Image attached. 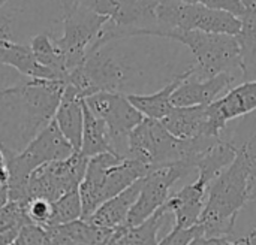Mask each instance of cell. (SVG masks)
<instances>
[{
  "label": "cell",
  "instance_id": "obj_31",
  "mask_svg": "<svg viewBox=\"0 0 256 245\" xmlns=\"http://www.w3.org/2000/svg\"><path fill=\"white\" fill-rule=\"evenodd\" d=\"M178 1H183L188 4H201V6L218 9V10H225L238 18L244 13V6L240 0H178Z\"/></svg>",
  "mask_w": 256,
  "mask_h": 245
},
{
  "label": "cell",
  "instance_id": "obj_5",
  "mask_svg": "<svg viewBox=\"0 0 256 245\" xmlns=\"http://www.w3.org/2000/svg\"><path fill=\"white\" fill-rule=\"evenodd\" d=\"M144 36L166 37L186 45L195 57L194 76L196 79H208L220 73H232L242 78L240 46L236 36L200 30L147 31Z\"/></svg>",
  "mask_w": 256,
  "mask_h": 245
},
{
  "label": "cell",
  "instance_id": "obj_13",
  "mask_svg": "<svg viewBox=\"0 0 256 245\" xmlns=\"http://www.w3.org/2000/svg\"><path fill=\"white\" fill-rule=\"evenodd\" d=\"M238 76L232 73H220L208 79H196L194 75L186 78L174 91L171 100L174 108L207 106L225 94L236 85Z\"/></svg>",
  "mask_w": 256,
  "mask_h": 245
},
{
  "label": "cell",
  "instance_id": "obj_21",
  "mask_svg": "<svg viewBox=\"0 0 256 245\" xmlns=\"http://www.w3.org/2000/svg\"><path fill=\"white\" fill-rule=\"evenodd\" d=\"M168 220H172V216L162 207L158 213L138 226H122L116 229L106 245H158L160 241L159 232Z\"/></svg>",
  "mask_w": 256,
  "mask_h": 245
},
{
  "label": "cell",
  "instance_id": "obj_30",
  "mask_svg": "<svg viewBox=\"0 0 256 245\" xmlns=\"http://www.w3.org/2000/svg\"><path fill=\"white\" fill-rule=\"evenodd\" d=\"M202 235V229L200 226H194L189 229H171L158 245H190V243L198 237Z\"/></svg>",
  "mask_w": 256,
  "mask_h": 245
},
{
  "label": "cell",
  "instance_id": "obj_32",
  "mask_svg": "<svg viewBox=\"0 0 256 245\" xmlns=\"http://www.w3.org/2000/svg\"><path fill=\"white\" fill-rule=\"evenodd\" d=\"M190 245H238L237 237L226 235V237H206L198 235Z\"/></svg>",
  "mask_w": 256,
  "mask_h": 245
},
{
  "label": "cell",
  "instance_id": "obj_11",
  "mask_svg": "<svg viewBox=\"0 0 256 245\" xmlns=\"http://www.w3.org/2000/svg\"><path fill=\"white\" fill-rule=\"evenodd\" d=\"M84 103L105 123L117 156L126 159L128 136L144 120L142 114L123 93H96L86 97Z\"/></svg>",
  "mask_w": 256,
  "mask_h": 245
},
{
  "label": "cell",
  "instance_id": "obj_6",
  "mask_svg": "<svg viewBox=\"0 0 256 245\" xmlns=\"http://www.w3.org/2000/svg\"><path fill=\"white\" fill-rule=\"evenodd\" d=\"M74 153V148L63 138L56 123L51 121L20 153L6 154L9 201L27 205V181L30 175L40 166L68 159Z\"/></svg>",
  "mask_w": 256,
  "mask_h": 245
},
{
  "label": "cell",
  "instance_id": "obj_3",
  "mask_svg": "<svg viewBox=\"0 0 256 245\" xmlns=\"http://www.w3.org/2000/svg\"><path fill=\"white\" fill-rule=\"evenodd\" d=\"M218 139L219 138H198L182 141L172 136L160 121L144 118L128 136L126 159L136 160L148 169L183 160L194 165L195 159Z\"/></svg>",
  "mask_w": 256,
  "mask_h": 245
},
{
  "label": "cell",
  "instance_id": "obj_17",
  "mask_svg": "<svg viewBox=\"0 0 256 245\" xmlns=\"http://www.w3.org/2000/svg\"><path fill=\"white\" fill-rule=\"evenodd\" d=\"M52 121L74 151L80 153L84 127V99L70 85L64 87Z\"/></svg>",
  "mask_w": 256,
  "mask_h": 245
},
{
  "label": "cell",
  "instance_id": "obj_4",
  "mask_svg": "<svg viewBox=\"0 0 256 245\" xmlns=\"http://www.w3.org/2000/svg\"><path fill=\"white\" fill-rule=\"evenodd\" d=\"M148 172L150 169L146 165L110 153L88 159L84 178L78 187L82 220H87L104 202L124 192Z\"/></svg>",
  "mask_w": 256,
  "mask_h": 245
},
{
  "label": "cell",
  "instance_id": "obj_10",
  "mask_svg": "<svg viewBox=\"0 0 256 245\" xmlns=\"http://www.w3.org/2000/svg\"><path fill=\"white\" fill-rule=\"evenodd\" d=\"M88 159L81 153H74L68 159L46 163L36 169L27 181V196L54 202L64 193L78 189L87 168Z\"/></svg>",
  "mask_w": 256,
  "mask_h": 245
},
{
  "label": "cell",
  "instance_id": "obj_33",
  "mask_svg": "<svg viewBox=\"0 0 256 245\" xmlns=\"http://www.w3.org/2000/svg\"><path fill=\"white\" fill-rule=\"evenodd\" d=\"M12 34H14V18L6 9L0 7V42L12 40Z\"/></svg>",
  "mask_w": 256,
  "mask_h": 245
},
{
  "label": "cell",
  "instance_id": "obj_28",
  "mask_svg": "<svg viewBox=\"0 0 256 245\" xmlns=\"http://www.w3.org/2000/svg\"><path fill=\"white\" fill-rule=\"evenodd\" d=\"M12 245H51V243L45 228L30 223L20 231Z\"/></svg>",
  "mask_w": 256,
  "mask_h": 245
},
{
  "label": "cell",
  "instance_id": "obj_14",
  "mask_svg": "<svg viewBox=\"0 0 256 245\" xmlns=\"http://www.w3.org/2000/svg\"><path fill=\"white\" fill-rule=\"evenodd\" d=\"M162 126L176 138L182 141H192L198 138H220L222 132L214 126L208 105L174 108L164 120Z\"/></svg>",
  "mask_w": 256,
  "mask_h": 245
},
{
  "label": "cell",
  "instance_id": "obj_36",
  "mask_svg": "<svg viewBox=\"0 0 256 245\" xmlns=\"http://www.w3.org/2000/svg\"><path fill=\"white\" fill-rule=\"evenodd\" d=\"M249 201H256V163L249 180Z\"/></svg>",
  "mask_w": 256,
  "mask_h": 245
},
{
  "label": "cell",
  "instance_id": "obj_34",
  "mask_svg": "<svg viewBox=\"0 0 256 245\" xmlns=\"http://www.w3.org/2000/svg\"><path fill=\"white\" fill-rule=\"evenodd\" d=\"M60 3H62V9H63V19H64V18L72 16L78 10L82 0H60Z\"/></svg>",
  "mask_w": 256,
  "mask_h": 245
},
{
  "label": "cell",
  "instance_id": "obj_35",
  "mask_svg": "<svg viewBox=\"0 0 256 245\" xmlns=\"http://www.w3.org/2000/svg\"><path fill=\"white\" fill-rule=\"evenodd\" d=\"M237 243L238 245H256V226L248 231L244 235L237 237Z\"/></svg>",
  "mask_w": 256,
  "mask_h": 245
},
{
  "label": "cell",
  "instance_id": "obj_37",
  "mask_svg": "<svg viewBox=\"0 0 256 245\" xmlns=\"http://www.w3.org/2000/svg\"><path fill=\"white\" fill-rule=\"evenodd\" d=\"M8 1H9V0H0V7H3Z\"/></svg>",
  "mask_w": 256,
  "mask_h": 245
},
{
  "label": "cell",
  "instance_id": "obj_19",
  "mask_svg": "<svg viewBox=\"0 0 256 245\" xmlns=\"http://www.w3.org/2000/svg\"><path fill=\"white\" fill-rule=\"evenodd\" d=\"M194 72H195V69H194V66H190L186 72L177 75L170 84H166L164 88H160L156 93H152V94H126V96H128L129 102L142 114L144 118L160 121L174 109V105L171 100L174 91L178 88V85L186 78L194 75Z\"/></svg>",
  "mask_w": 256,
  "mask_h": 245
},
{
  "label": "cell",
  "instance_id": "obj_26",
  "mask_svg": "<svg viewBox=\"0 0 256 245\" xmlns=\"http://www.w3.org/2000/svg\"><path fill=\"white\" fill-rule=\"evenodd\" d=\"M32 222L27 217L26 205L8 201L0 208V245H12L20 231L30 225Z\"/></svg>",
  "mask_w": 256,
  "mask_h": 245
},
{
  "label": "cell",
  "instance_id": "obj_27",
  "mask_svg": "<svg viewBox=\"0 0 256 245\" xmlns=\"http://www.w3.org/2000/svg\"><path fill=\"white\" fill-rule=\"evenodd\" d=\"M51 220L46 228L60 226L66 223H72L75 220L82 219V205L78 189H74L68 193H64L57 201L51 202Z\"/></svg>",
  "mask_w": 256,
  "mask_h": 245
},
{
  "label": "cell",
  "instance_id": "obj_2",
  "mask_svg": "<svg viewBox=\"0 0 256 245\" xmlns=\"http://www.w3.org/2000/svg\"><path fill=\"white\" fill-rule=\"evenodd\" d=\"M256 163V135L237 145L236 159L208 186L198 226L206 237L232 235L237 217L249 201V180Z\"/></svg>",
  "mask_w": 256,
  "mask_h": 245
},
{
  "label": "cell",
  "instance_id": "obj_12",
  "mask_svg": "<svg viewBox=\"0 0 256 245\" xmlns=\"http://www.w3.org/2000/svg\"><path fill=\"white\" fill-rule=\"evenodd\" d=\"M106 22L105 16L88 10L82 4L72 16L63 19V34L54 40L63 55L68 73L86 60Z\"/></svg>",
  "mask_w": 256,
  "mask_h": 245
},
{
  "label": "cell",
  "instance_id": "obj_8",
  "mask_svg": "<svg viewBox=\"0 0 256 245\" xmlns=\"http://www.w3.org/2000/svg\"><path fill=\"white\" fill-rule=\"evenodd\" d=\"M126 69L105 46L90 51L86 60L68 73L64 84L76 90L86 99L96 93H122L126 82Z\"/></svg>",
  "mask_w": 256,
  "mask_h": 245
},
{
  "label": "cell",
  "instance_id": "obj_18",
  "mask_svg": "<svg viewBox=\"0 0 256 245\" xmlns=\"http://www.w3.org/2000/svg\"><path fill=\"white\" fill-rule=\"evenodd\" d=\"M141 186H142V178L140 181H136L135 184H132L130 187H128L124 192H122L117 196L104 202L87 219V222L92 223L93 226H98L102 229H110V231H116V229L124 226L128 216H129L135 201L138 199Z\"/></svg>",
  "mask_w": 256,
  "mask_h": 245
},
{
  "label": "cell",
  "instance_id": "obj_7",
  "mask_svg": "<svg viewBox=\"0 0 256 245\" xmlns=\"http://www.w3.org/2000/svg\"><path fill=\"white\" fill-rule=\"evenodd\" d=\"M156 28L138 31L136 36H144L147 31H189L200 30L207 33H219L237 36L242 28L238 16L225 10L210 9L201 4H188L178 0H158Z\"/></svg>",
  "mask_w": 256,
  "mask_h": 245
},
{
  "label": "cell",
  "instance_id": "obj_15",
  "mask_svg": "<svg viewBox=\"0 0 256 245\" xmlns=\"http://www.w3.org/2000/svg\"><path fill=\"white\" fill-rule=\"evenodd\" d=\"M208 186L198 178L171 195L164 208L172 216L174 229H189L198 226L206 207Z\"/></svg>",
  "mask_w": 256,
  "mask_h": 245
},
{
  "label": "cell",
  "instance_id": "obj_9",
  "mask_svg": "<svg viewBox=\"0 0 256 245\" xmlns=\"http://www.w3.org/2000/svg\"><path fill=\"white\" fill-rule=\"evenodd\" d=\"M194 169V165L188 160L150 169V172L142 178L138 199L135 201L124 226H138L158 213L171 196V187Z\"/></svg>",
  "mask_w": 256,
  "mask_h": 245
},
{
  "label": "cell",
  "instance_id": "obj_38",
  "mask_svg": "<svg viewBox=\"0 0 256 245\" xmlns=\"http://www.w3.org/2000/svg\"><path fill=\"white\" fill-rule=\"evenodd\" d=\"M87 245H102V244H87Z\"/></svg>",
  "mask_w": 256,
  "mask_h": 245
},
{
  "label": "cell",
  "instance_id": "obj_29",
  "mask_svg": "<svg viewBox=\"0 0 256 245\" xmlns=\"http://www.w3.org/2000/svg\"><path fill=\"white\" fill-rule=\"evenodd\" d=\"M26 213L32 223L46 228L50 225L51 213H52L51 202L42 201V199H32L26 205Z\"/></svg>",
  "mask_w": 256,
  "mask_h": 245
},
{
  "label": "cell",
  "instance_id": "obj_25",
  "mask_svg": "<svg viewBox=\"0 0 256 245\" xmlns=\"http://www.w3.org/2000/svg\"><path fill=\"white\" fill-rule=\"evenodd\" d=\"M28 46L34 55V58L38 60V63L42 64L44 67H46L56 76V79L64 82V79L68 76V72L64 67V60L56 45V40L51 37V34L44 31V33L33 36Z\"/></svg>",
  "mask_w": 256,
  "mask_h": 245
},
{
  "label": "cell",
  "instance_id": "obj_22",
  "mask_svg": "<svg viewBox=\"0 0 256 245\" xmlns=\"http://www.w3.org/2000/svg\"><path fill=\"white\" fill-rule=\"evenodd\" d=\"M244 13L240 16L242 28L236 36L240 46L242 79L256 81V0H240Z\"/></svg>",
  "mask_w": 256,
  "mask_h": 245
},
{
  "label": "cell",
  "instance_id": "obj_20",
  "mask_svg": "<svg viewBox=\"0 0 256 245\" xmlns=\"http://www.w3.org/2000/svg\"><path fill=\"white\" fill-rule=\"evenodd\" d=\"M51 245H106L112 232L110 229H102L93 226L87 220H75L72 223L45 228Z\"/></svg>",
  "mask_w": 256,
  "mask_h": 245
},
{
  "label": "cell",
  "instance_id": "obj_16",
  "mask_svg": "<svg viewBox=\"0 0 256 245\" xmlns=\"http://www.w3.org/2000/svg\"><path fill=\"white\" fill-rule=\"evenodd\" d=\"M254 111H256V81H244L234 85L220 99L208 105L210 117L220 132L231 120L244 117Z\"/></svg>",
  "mask_w": 256,
  "mask_h": 245
},
{
  "label": "cell",
  "instance_id": "obj_1",
  "mask_svg": "<svg viewBox=\"0 0 256 245\" xmlns=\"http://www.w3.org/2000/svg\"><path fill=\"white\" fill-rule=\"evenodd\" d=\"M66 84L28 79L0 90V148L3 154L20 153L54 118Z\"/></svg>",
  "mask_w": 256,
  "mask_h": 245
},
{
  "label": "cell",
  "instance_id": "obj_24",
  "mask_svg": "<svg viewBox=\"0 0 256 245\" xmlns=\"http://www.w3.org/2000/svg\"><path fill=\"white\" fill-rule=\"evenodd\" d=\"M80 153L87 157H96L100 154H116L111 135L105 126V123L98 118L84 103V127H82V141Z\"/></svg>",
  "mask_w": 256,
  "mask_h": 245
},
{
  "label": "cell",
  "instance_id": "obj_23",
  "mask_svg": "<svg viewBox=\"0 0 256 245\" xmlns=\"http://www.w3.org/2000/svg\"><path fill=\"white\" fill-rule=\"evenodd\" d=\"M0 64L12 67L30 79L58 81L46 67L38 63L28 45H21L12 40L0 42Z\"/></svg>",
  "mask_w": 256,
  "mask_h": 245
}]
</instances>
